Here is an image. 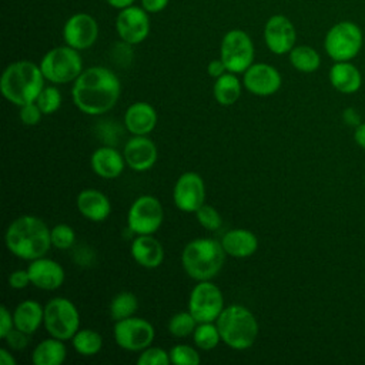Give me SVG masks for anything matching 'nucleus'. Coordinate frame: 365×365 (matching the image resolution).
<instances>
[{"mask_svg":"<svg viewBox=\"0 0 365 365\" xmlns=\"http://www.w3.org/2000/svg\"><path fill=\"white\" fill-rule=\"evenodd\" d=\"M120 93L121 83L117 74L103 66L84 68L71 87L74 106L90 115L108 113L117 104Z\"/></svg>","mask_w":365,"mask_h":365,"instance_id":"obj_1","label":"nucleus"},{"mask_svg":"<svg viewBox=\"0 0 365 365\" xmlns=\"http://www.w3.org/2000/svg\"><path fill=\"white\" fill-rule=\"evenodd\" d=\"M7 250L17 258L33 261L44 257L51 245L48 225L36 215H20L10 222L4 234Z\"/></svg>","mask_w":365,"mask_h":365,"instance_id":"obj_2","label":"nucleus"},{"mask_svg":"<svg viewBox=\"0 0 365 365\" xmlns=\"http://www.w3.org/2000/svg\"><path fill=\"white\" fill-rule=\"evenodd\" d=\"M44 76L40 66L29 60H19L9 64L0 78L3 97L17 107L36 101L44 88Z\"/></svg>","mask_w":365,"mask_h":365,"instance_id":"obj_3","label":"nucleus"},{"mask_svg":"<svg viewBox=\"0 0 365 365\" xmlns=\"http://www.w3.org/2000/svg\"><path fill=\"white\" fill-rule=\"evenodd\" d=\"M225 251L221 241L195 238L181 252V265L185 274L195 281H208L217 277L224 267Z\"/></svg>","mask_w":365,"mask_h":365,"instance_id":"obj_4","label":"nucleus"},{"mask_svg":"<svg viewBox=\"0 0 365 365\" xmlns=\"http://www.w3.org/2000/svg\"><path fill=\"white\" fill-rule=\"evenodd\" d=\"M215 324L221 335V342L235 351L251 348L258 336L257 318L248 308L240 304L225 307Z\"/></svg>","mask_w":365,"mask_h":365,"instance_id":"obj_5","label":"nucleus"},{"mask_svg":"<svg viewBox=\"0 0 365 365\" xmlns=\"http://www.w3.org/2000/svg\"><path fill=\"white\" fill-rule=\"evenodd\" d=\"M38 66L44 78L53 84L73 83L84 70L78 50L67 44L48 50Z\"/></svg>","mask_w":365,"mask_h":365,"instance_id":"obj_6","label":"nucleus"},{"mask_svg":"<svg viewBox=\"0 0 365 365\" xmlns=\"http://www.w3.org/2000/svg\"><path fill=\"white\" fill-rule=\"evenodd\" d=\"M364 43L359 26L349 20L335 23L325 34L324 48L334 61H351L355 58Z\"/></svg>","mask_w":365,"mask_h":365,"instance_id":"obj_7","label":"nucleus"},{"mask_svg":"<svg viewBox=\"0 0 365 365\" xmlns=\"http://www.w3.org/2000/svg\"><path fill=\"white\" fill-rule=\"evenodd\" d=\"M43 325L50 336L67 341L80 329V312L77 307L64 297L51 298L44 305Z\"/></svg>","mask_w":365,"mask_h":365,"instance_id":"obj_8","label":"nucleus"},{"mask_svg":"<svg viewBox=\"0 0 365 365\" xmlns=\"http://www.w3.org/2000/svg\"><path fill=\"white\" fill-rule=\"evenodd\" d=\"M254 43L244 30L234 29L224 34L220 58L224 61L227 71L242 74L254 63Z\"/></svg>","mask_w":365,"mask_h":365,"instance_id":"obj_9","label":"nucleus"},{"mask_svg":"<svg viewBox=\"0 0 365 365\" xmlns=\"http://www.w3.org/2000/svg\"><path fill=\"white\" fill-rule=\"evenodd\" d=\"M164 220V210L160 200L154 195L137 197L127 212V228L134 235L154 234L160 230Z\"/></svg>","mask_w":365,"mask_h":365,"instance_id":"obj_10","label":"nucleus"},{"mask_svg":"<svg viewBox=\"0 0 365 365\" xmlns=\"http://www.w3.org/2000/svg\"><path fill=\"white\" fill-rule=\"evenodd\" d=\"M221 289L208 281H197L188 297V311L197 322H215L224 309Z\"/></svg>","mask_w":365,"mask_h":365,"instance_id":"obj_11","label":"nucleus"},{"mask_svg":"<svg viewBox=\"0 0 365 365\" xmlns=\"http://www.w3.org/2000/svg\"><path fill=\"white\" fill-rule=\"evenodd\" d=\"M113 336L120 348L131 352H141L153 344L155 331L147 319L133 315L114 322Z\"/></svg>","mask_w":365,"mask_h":365,"instance_id":"obj_12","label":"nucleus"},{"mask_svg":"<svg viewBox=\"0 0 365 365\" xmlns=\"http://www.w3.org/2000/svg\"><path fill=\"white\" fill-rule=\"evenodd\" d=\"M173 201L182 212H195L205 202V182L194 171L182 173L173 188Z\"/></svg>","mask_w":365,"mask_h":365,"instance_id":"obj_13","label":"nucleus"},{"mask_svg":"<svg viewBox=\"0 0 365 365\" xmlns=\"http://www.w3.org/2000/svg\"><path fill=\"white\" fill-rule=\"evenodd\" d=\"M115 30L121 41L131 46L143 43L150 34V17L143 7L130 6L115 17Z\"/></svg>","mask_w":365,"mask_h":365,"instance_id":"obj_14","label":"nucleus"},{"mask_svg":"<svg viewBox=\"0 0 365 365\" xmlns=\"http://www.w3.org/2000/svg\"><path fill=\"white\" fill-rule=\"evenodd\" d=\"M98 37L97 20L88 13H76L67 19L63 27L64 43L78 51L90 48Z\"/></svg>","mask_w":365,"mask_h":365,"instance_id":"obj_15","label":"nucleus"},{"mask_svg":"<svg viewBox=\"0 0 365 365\" xmlns=\"http://www.w3.org/2000/svg\"><path fill=\"white\" fill-rule=\"evenodd\" d=\"M282 84L279 71L267 63H252L242 73V86L254 96L268 97L275 94Z\"/></svg>","mask_w":365,"mask_h":365,"instance_id":"obj_16","label":"nucleus"},{"mask_svg":"<svg viewBox=\"0 0 365 365\" xmlns=\"http://www.w3.org/2000/svg\"><path fill=\"white\" fill-rule=\"evenodd\" d=\"M264 41L274 54L289 53L297 41V30L292 21L284 14L271 16L264 26Z\"/></svg>","mask_w":365,"mask_h":365,"instance_id":"obj_17","label":"nucleus"},{"mask_svg":"<svg viewBox=\"0 0 365 365\" xmlns=\"http://www.w3.org/2000/svg\"><path fill=\"white\" fill-rule=\"evenodd\" d=\"M123 155L128 168L143 173L155 164L158 151L154 141L147 135H134L127 140L123 148Z\"/></svg>","mask_w":365,"mask_h":365,"instance_id":"obj_18","label":"nucleus"},{"mask_svg":"<svg viewBox=\"0 0 365 365\" xmlns=\"http://www.w3.org/2000/svg\"><path fill=\"white\" fill-rule=\"evenodd\" d=\"M27 271L31 279V285L43 291H54L60 288L66 279L64 268L46 255L30 261Z\"/></svg>","mask_w":365,"mask_h":365,"instance_id":"obj_19","label":"nucleus"},{"mask_svg":"<svg viewBox=\"0 0 365 365\" xmlns=\"http://www.w3.org/2000/svg\"><path fill=\"white\" fill-rule=\"evenodd\" d=\"M78 212L88 221L101 222L111 214V202L108 197L96 188H86L76 198Z\"/></svg>","mask_w":365,"mask_h":365,"instance_id":"obj_20","label":"nucleus"},{"mask_svg":"<svg viewBox=\"0 0 365 365\" xmlns=\"http://www.w3.org/2000/svg\"><path fill=\"white\" fill-rule=\"evenodd\" d=\"M130 254L138 265L148 269L160 267L164 259V248L153 234L135 235L130 245Z\"/></svg>","mask_w":365,"mask_h":365,"instance_id":"obj_21","label":"nucleus"},{"mask_svg":"<svg viewBox=\"0 0 365 365\" xmlns=\"http://www.w3.org/2000/svg\"><path fill=\"white\" fill-rule=\"evenodd\" d=\"M90 164L93 171L101 178H117L124 171L125 160L123 153L111 145H101L96 148L91 154Z\"/></svg>","mask_w":365,"mask_h":365,"instance_id":"obj_22","label":"nucleus"},{"mask_svg":"<svg viewBox=\"0 0 365 365\" xmlns=\"http://www.w3.org/2000/svg\"><path fill=\"white\" fill-rule=\"evenodd\" d=\"M157 120L155 108L145 101L133 103L124 114V125L133 135H148L155 128Z\"/></svg>","mask_w":365,"mask_h":365,"instance_id":"obj_23","label":"nucleus"},{"mask_svg":"<svg viewBox=\"0 0 365 365\" xmlns=\"http://www.w3.org/2000/svg\"><path fill=\"white\" fill-rule=\"evenodd\" d=\"M221 245L230 257L248 258L258 250V238L250 230L232 228L222 235Z\"/></svg>","mask_w":365,"mask_h":365,"instance_id":"obj_24","label":"nucleus"},{"mask_svg":"<svg viewBox=\"0 0 365 365\" xmlns=\"http://www.w3.org/2000/svg\"><path fill=\"white\" fill-rule=\"evenodd\" d=\"M329 83L342 94H354L361 88L362 76L351 61H335L329 68Z\"/></svg>","mask_w":365,"mask_h":365,"instance_id":"obj_25","label":"nucleus"},{"mask_svg":"<svg viewBox=\"0 0 365 365\" xmlns=\"http://www.w3.org/2000/svg\"><path fill=\"white\" fill-rule=\"evenodd\" d=\"M14 327L33 335L44 321V307L34 299H24L13 311Z\"/></svg>","mask_w":365,"mask_h":365,"instance_id":"obj_26","label":"nucleus"},{"mask_svg":"<svg viewBox=\"0 0 365 365\" xmlns=\"http://www.w3.org/2000/svg\"><path fill=\"white\" fill-rule=\"evenodd\" d=\"M67 358V348L63 339L50 336L40 341L31 352L34 365H61Z\"/></svg>","mask_w":365,"mask_h":365,"instance_id":"obj_27","label":"nucleus"},{"mask_svg":"<svg viewBox=\"0 0 365 365\" xmlns=\"http://www.w3.org/2000/svg\"><path fill=\"white\" fill-rule=\"evenodd\" d=\"M241 90H242V84L238 80L237 74L227 71L218 78H215L212 86V96L218 104L228 107L238 101L241 96Z\"/></svg>","mask_w":365,"mask_h":365,"instance_id":"obj_28","label":"nucleus"},{"mask_svg":"<svg viewBox=\"0 0 365 365\" xmlns=\"http://www.w3.org/2000/svg\"><path fill=\"white\" fill-rule=\"evenodd\" d=\"M288 54L291 66L301 73H314L321 66V56L311 46H295Z\"/></svg>","mask_w":365,"mask_h":365,"instance_id":"obj_29","label":"nucleus"},{"mask_svg":"<svg viewBox=\"0 0 365 365\" xmlns=\"http://www.w3.org/2000/svg\"><path fill=\"white\" fill-rule=\"evenodd\" d=\"M71 345L77 354L83 356H93L101 351L103 336L94 329L83 328L73 335Z\"/></svg>","mask_w":365,"mask_h":365,"instance_id":"obj_30","label":"nucleus"},{"mask_svg":"<svg viewBox=\"0 0 365 365\" xmlns=\"http://www.w3.org/2000/svg\"><path fill=\"white\" fill-rule=\"evenodd\" d=\"M137 309H138V299L135 294L130 291H121L115 294L108 307L110 317L114 322L133 317L137 312Z\"/></svg>","mask_w":365,"mask_h":365,"instance_id":"obj_31","label":"nucleus"},{"mask_svg":"<svg viewBox=\"0 0 365 365\" xmlns=\"http://www.w3.org/2000/svg\"><path fill=\"white\" fill-rule=\"evenodd\" d=\"M192 339L197 348L202 351H211L221 342V335L215 322H198Z\"/></svg>","mask_w":365,"mask_h":365,"instance_id":"obj_32","label":"nucleus"},{"mask_svg":"<svg viewBox=\"0 0 365 365\" xmlns=\"http://www.w3.org/2000/svg\"><path fill=\"white\" fill-rule=\"evenodd\" d=\"M195 318L191 315L190 311H181L173 315L168 321V332L173 336L184 338L188 335H192L195 327H197Z\"/></svg>","mask_w":365,"mask_h":365,"instance_id":"obj_33","label":"nucleus"},{"mask_svg":"<svg viewBox=\"0 0 365 365\" xmlns=\"http://www.w3.org/2000/svg\"><path fill=\"white\" fill-rule=\"evenodd\" d=\"M61 93L54 86H44V88L40 91L38 97L36 98L37 106L43 111V114H53L57 111L61 106Z\"/></svg>","mask_w":365,"mask_h":365,"instance_id":"obj_34","label":"nucleus"},{"mask_svg":"<svg viewBox=\"0 0 365 365\" xmlns=\"http://www.w3.org/2000/svg\"><path fill=\"white\" fill-rule=\"evenodd\" d=\"M51 245L57 250H70L76 242V232L68 224H56L50 228Z\"/></svg>","mask_w":365,"mask_h":365,"instance_id":"obj_35","label":"nucleus"},{"mask_svg":"<svg viewBox=\"0 0 365 365\" xmlns=\"http://www.w3.org/2000/svg\"><path fill=\"white\" fill-rule=\"evenodd\" d=\"M168 354H170L171 364H175V365H198L201 362V356L197 352V349L185 344L174 345L168 351Z\"/></svg>","mask_w":365,"mask_h":365,"instance_id":"obj_36","label":"nucleus"},{"mask_svg":"<svg viewBox=\"0 0 365 365\" xmlns=\"http://www.w3.org/2000/svg\"><path fill=\"white\" fill-rule=\"evenodd\" d=\"M195 218L198 224L208 231H217L222 225V218L220 212L212 205H208L205 202L195 211Z\"/></svg>","mask_w":365,"mask_h":365,"instance_id":"obj_37","label":"nucleus"},{"mask_svg":"<svg viewBox=\"0 0 365 365\" xmlns=\"http://www.w3.org/2000/svg\"><path fill=\"white\" fill-rule=\"evenodd\" d=\"M138 365H168L171 364L170 361V354L168 351L158 348V346H148L141 351L140 356L137 358Z\"/></svg>","mask_w":365,"mask_h":365,"instance_id":"obj_38","label":"nucleus"},{"mask_svg":"<svg viewBox=\"0 0 365 365\" xmlns=\"http://www.w3.org/2000/svg\"><path fill=\"white\" fill-rule=\"evenodd\" d=\"M19 108H20L19 118H20V121L23 124H26V125H36L41 120L43 111L40 110V107L37 106L36 101L27 103V104L19 107Z\"/></svg>","mask_w":365,"mask_h":365,"instance_id":"obj_39","label":"nucleus"},{"mask_svg":"<svg viewBox=\"0 0 365 365\" xmlns=\"http://www.w3.org/2000/svg\"><path fill=\"white\" fill-rule=\"evenodd\" d=\"M7 344V346L10 349H14V351H20V349H24L27 345H29V339H30V335L17 329L16 327L3 338Z\"/></svg>","mask_w":365,"mask_h":365,"instance_id":"obj_40","label":"nucleus"},{"mask_svg":"<svg viewBox=\"0 0 365 365\" xmlns=\"http://www.w3.org/2000/svg\"><path fill=\"white\" fill-rule=\"evenodd\" d=\"M31 284L30 275L27 268L26 269H16L9 275V285L13 289H24Z\"/></svg>","mask_w":365,"mask_h":365,"instance_id":"obj_41","label":"nucleus"},{"mask_svg":"<svg viewBox=\"0 0 365 365\" xmlns=\"http://www.w3.org/2000/svg\"><path fill=\"white\" fill-rule=\"evenodd\" d=\"M14 328L13 312L9 311L6 305L0 307V338L3 339Z\"/></svg>","mask_w":365,"mask_h":365,"instance_id":"obj_42","label":"nucleus"},{"mask_svg":"<svg viewBox=\"0 0 365 365\" xmlns=\"http://www.w3.org/2000/svg\"><path fill=\"white\" fill-rule=\"evenodd\" d=\"M207 73L208 76H211L212 78H218L220 76H222L224 73H227V67L224 64V61L221 58H214L208 63L207 66Z\"/></svg>","mask_w":365,"mask_h":365,"instance_id":"obj_43","label":"nucleus"},{"mask_svg":"<svg viewBox=\"0 0 365 365\" xmlns=\"http://www.w3.org/2000/svg\"><path fill=\"white\" fill-rule=\"evenodd\" d=\"M170 0H141V7L147 13H160L168 6Z\"/></svg>","mask_w":365,"mask_h":365,"instance_id":"obj_44","label":"nucleus"},{"mask_svg":"<svg viewBox=\"0 0 365 365\" xmlns=\"http://www.w3.org/2000/svg\"><path fill=\"white\" fill-rule=\"evenodd\" d=\"M86 255H94L93 250H90L86 245H80L76 251H74V261L80 265H90L93 262V259H90L88 257L86 258Z\"/></svg>","mask_w":365,"mask_h":365,"instance_id":"obj_45","label":"nucleus"},{"mask_svg":"<svg viewBox=\"0 0 365 365\" xmlns=\"http://www.w3.org/2000/svg\"><path fill=\"white\" fill-rule=\"evenodd\" d=\"M354 140H355L356 145H359L362 150H365V121H364V123H359V124L355 127Z\"/></svg>","mask_w":365,"mask_h":365,"instance_id":"obj_46","label":"nucleus"},{"mask_svg":"<svg viewBox=\"0 0 365 365\" xmlns=\"http://www.w3.org/2000/svg\"><path fill=\"white\" fill-rule=\"evenodd\" d=\"M344 121H345L346 124L355 125V127L361 123V121H359V117H358V114L355 113L354 108H346V110L344 111Z\"/></svg>","mask_w":365,"mask_h":365,"instance_id":"obj_47","label":"nucleus"},{"mask_svg":"<svg viewBox=\"0 0 365 365\" xmlns=\"http://www.w3.org/2000/svg\"><path fill=\"white\" fill-rule=\"evenodd\" d=\"M0 364L1 365H16V358L10 354L7 348H0Z\"/></svg>","mask_w":365,"mask_h":365,"instance_id":"obj_48","label":"nucleus"},{"mask_svg":"<svg viewBox=\"0 0 365 365\" xmlns=\"http://www.w3.org/2000/svg\"><path fill=\"white\" fill-rule=\"evenodd\" d=\"M107 4H110L111 7L114 9H118V10H123L125 7H130L134 4L135 0H106Z\"/></svg>","mask_w":365,"mask_h":365,"instance_id":"obj_49","label":"nucleus"}]
</instances>
